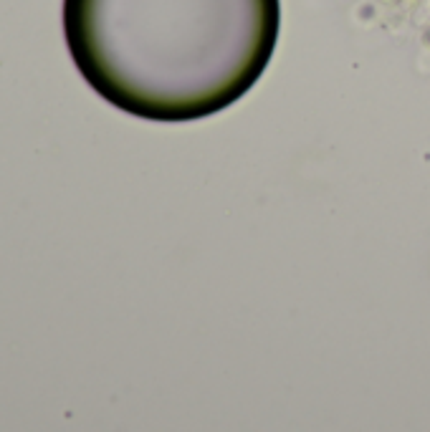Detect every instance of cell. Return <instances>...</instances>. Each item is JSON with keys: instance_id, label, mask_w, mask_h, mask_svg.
I'll return each instance as SVG.
<instances>
[{"instance_id": "6da1fadb", "label": "cell", "mask_w": 430, "mask_h": 432, "mask_svg": "<svg viewBox=\"0 0 430 432\" xmlns=\"http://www.w3.org/2000/svg\"><path fill=\"white\" fill-rule=\"evenodd\" d=\"M279 28V0H64L84 81L149 122H193L235 104L266 71Z\"/></svg>"}]
</instances>
